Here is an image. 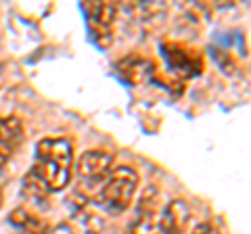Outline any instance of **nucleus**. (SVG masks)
I'll return each instance as SVG.
<instances>
[{
	"label": "nucleus",
	"mask_w": 251,
	"mask_h": 234,
	"mask_svg": "<svg viewBox=\"0 0 251 234\" xmlns=\"http://www.w3.org/2000/svg\"><path fill=\"white\" fill-rule=\"evenodd\" d=\"M25 140V128L17 115L0 117V151L13 155Z\"/></svg>",
	"instance_id": "nucleus-9"
},
{
	"label": "nucleus",
	"mask_w": 251,
	"mask_h": 234,
	"mask_svg": "<svg viewBox=\"0 0 251 234\" xmlns=\"http://www.w3.org/2000/svg\"><path fill=\"white\" fill-rule=\"evenodd\" d=\"M113 153L105 149H90L77 159V178L86 190H97L105 184L109 174L113 171Z\"/></svg>",
	"instance_id": "nucleus-3"
},
{
	"label": "nucleus",
	"mask_w": 251,
	"mask_h": 234,
	"mask_svg": "<svg viewBox=\"0 0 251 234\" xmlns=\"http://www.w3.org/2000/svg\"><path fill=\"white\" fill-rule=\"evenodd\" d=\"M49 234H80V232H77L75 224L63 222V224H59V226H54V228H50Z\"/></svg>",
	"instance_id": "nucleus-12"
},
{
	"label": "nucleus",
	"mask_w": 251,
	"mask_h": 234,
	"mask_svg": "<svg viewBox=\"0 0 251 234\" xmlns=\"http://www.w3.org/2000/svg\"><path fill=\"white\" fill-rule=\"evenodd\" d=\"M159 190L155 186H147L143 197H140L138 215L132 224L130 234H161L157 228V207H159Z\"/></svg>",
	"instance_id": "nucleus-7"
},
{
	"label": "nucleus",
	"mask_w": 251,
	"mask_h": 234,
	"mask_svg": "<svg viewBox=\"0 0 251 234\" xmlns=\"http://www.w3.org/2000/svg\"><path fill=\"white\" fill-rule=\"evenodd\" d=\"M9 161H11V155H6V153H2L0 151V176L6 171V165H9Z\"/></svg>",
	"instance_id": "nucleus-14"
},
{
	"label": "nucleus",
	"mask_w": 251,
	"mask_h": 234,
	"mask_svg": "<svg viewBox=\"0 0 251 234\" xmlns=\"http://www.w3.org/2000/svg\"><path fill=\"white\" fill-rule=\"evenodd\" d=\"M191 234H214V228H211L209 224H199L197 228H193Z\"/></svg>",
	"instance_id": "nucleus-13"
},
{
	"label": "nucleus",
	"mask_w": 251,
	"mask_h": 234,
	"mask_svg": "<svg viewBox=\"0 0 251 234\" xmlns=\"http://www.w3.org/2000/svg\"><path fill=\"white\" fill-rule=\"evenodd\" d=\"M21 192H23V197H25L29 203H34V205H46V203H49V197H50L49 188H46L31 171H27V176L23 178Z\"/></svg>",
	"instance_id": "nucleus-11"
},
{
	"label": "nucleus",
	"mask_w": 251,
	"mask_h": 234,
	"mask_svg": "<svg viewBox=\"0 0 251 234\" xmlns=\"http://www.w3.org/2000/svg\"><path fill=\"white\" fill-rule=\"evenodd\" d=\"M2 203H4V194H2V188H0V209H2Z\"/></svg>",
	"instance_id": "nucleus-15"
},
{
	"label": "nucleus",
	"mask_w": 251,
	"mask_h": 234,
	"mask_svg": "<svg viewBox=\"0 0 251 234\" xmlns=\"http://www.w3.org/2000/svg\"><path fill=\"white\" fill-rule=\"evenodd\" d=\"M136 190H138V174L130 165H120L113 167L105 184L99 188L97 201L109 213H122L132 205Z\"/></svg>",
	"instance_id": "nucleus-2"
},
{
	"label": "nucleus",
	"mask_w": 251,
	"mask_h": 234,
	"mask_svg": "<svg viewBox=\"0 0 251 234\" xmlns=\"http://www.w3.org/2000/svg\"><path fill=\"white\" fill-rule=\"evenodd\" d=\"M82 9L86 13V19H88V29H90L92 40L100 48L111 46L120 6L113 2H84Z\"/></svg>",
	"instance_id": "nucleus-4"
},
{
	"label": "nucleus",
	"mask_w": 251,
	"mask_h": 234,
	"mask_svg": "<svg viewBox=\"0 0 251 234\" xmlns=\"http://www.w3.org/2000/svg\"><path fill=\"white\" fill-rule=\"evenodd\" d=\"M115 71L128 84L143 86L157 75V65L151 59L140 57V54H128V57H124L115 63Z\"/></svg>",
	"instance_id": "nucleus-8"
},
{
	"label": "nucleus",
	"mask_w": 251,
	"mask_h": 234,
	"mask_svg": "<svg viewBox=\"0 0 251 234\" xmlns=\"http://www.w3.org/2000/svg\"><path fill=\"white\" fill-rule=\"evenodd\" d=\"M9 222L13 228H17L21 234H49V230H50V226L46 224L44 217L34 213L27 207L13 209L9 215Z\"/></svg>",
	"instance_id": "nucleus-10"
},
{
	"label": "nucleus",
	"mask_w": 251,
	"mask_h": 234,
	"mask_svg": "<svg viewBox=\"0 0 251 234\" xmlns=\"http://www.w3.org/2000/svg\"><path fill=\"white\" fill-rule=\"evenodd\" d=\"M74 146L65 138H42L36 144L31 174L40 180L49 192H59L72 182Z\"/></svg>",
	"instance_id": "nucleus-1"
},
{
	"label": "nucleus",
	"mask_w": 251,
	"mask_h": 234,
	"mask_svg": "<svg viewBox=\"0 0 251 234\" xmlns=\"http://www.w3.org/2000/svg\"><path fill=\"white\" fill-rule=\"evenodd\" d=\"M163 59L170 67V71L178 75L180 80H191L203 71V57L197 48H191L184 42H163L161 44Z\"/></svg>",
	"instance_id": "nucleus-5"
},
{
	"label": "nucleus",
	"mask_w": 251,
	"mask_h": 234,
	"mask_svg": "<svg viewBox=\"0 0 251 234\" xmlns=\"http://www.w3.org/2000/svg\"><path fill=\"white\" fill-rule=\"evenodd\" d=\"M191 205L184 199H172L166 203L161 213H157V228L161 234H184L191 224Z\"/></svg>",
	"instance_id": "nucleus-6"
}]
</instances>
